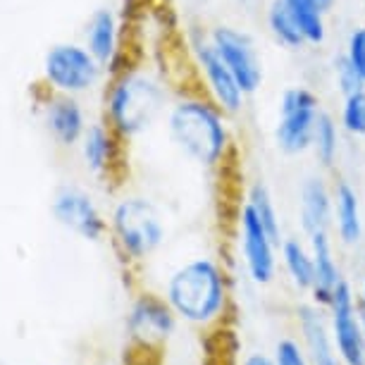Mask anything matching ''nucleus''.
<instances>
[{"instance_id":"1","label":"nucleus","mask_w":365,"mask_h":365,"mask_svg":"<svg viewBox=\"0 0 365 365\" xmlns=\"http://www.w3.org/2000/svg\"><path fill=\"white\" fill-rule=\"evenodd\" d=\"M158 292L189 332H220L234 320V277L210 253L177 260L163 274Z\"/></svg>"},{"instance_id":"2","label":"nucleus","mask_w":365,"mask_h":365,"mask_svg":"<svg viewBox=\"0 0 365 365\" xmlns=\"http://www.w3.org/2000/svg\"><path fill=\"white\" fill-rule=\"evenodd\" d=\"M232 120L194 81L172 96L163 122L177 153L198 170L215 175L225 172L237 155Z\"/></svg>"},{"instance_id":"3","label":"nucleus","mask_w":365,"mask_h":365,"mask_svg":"<svg viewBox=\"0 0 365 365\" xmlns=\"http://www.w3.org/2000/svg\"><path fill=\"white\" fill-rule=\"evenodd\" d=\"M170 101V88L155 70L122 63L103 86V122L125 143H132L160 125Z\"/></svg>"},{"instance_id":"4","label":"nucleus","mask_w":365,"mask_h":365,"mask_svg":"<svg viewBox=\"0 0 365 365\" xmlns=\"http://www.w3.org/2000/svg\"><path fill=\"white\" fill-rule=\"evenodd\" d=\"M108 241L122 265L141 270L168 244L163 208L150 196L136 191L117 196L108 208Z\"/></svg>"},{"instance_id":"5","label":"nucleus","mask_w":365,"mask_h":365,"mask_svg":"<svg viewBox=\"0 0 365 365\" xmlns=\"http://www.w3.org/2000/svg\"><path fill=\"white\" fill-rule=\"evenodd\" d=\"M182 332V322L158 289H136L125 311V336L141 365H155Z\"/></svg>"},{"instance_id":"6","label":"nucleus","mask_w":365,"mask_h":365,"mask_svg":"<svg viewBox=\"0 0 365 365\" xmlns=\"http://www.w3.org/2000/svg\"><path fill=\"white\" fill-rule=\"evenodd\" d=\"M108 70L81 41H58L48 46L41 63V84L51 93L84 98L106 86Z\"/></svg>"},{"instance_id":"7","label":"nucleus","mask_w":365,"mask_h":365,"mask_svg":"<svg viewBox=\"0 0 365 365\" xmlns=\"http://www.w3.org/2000/svg\"><path fill=\"white\" fill-rule=\"evenodd\" d=\"M234 244L237 260L249 284L272 287L279 277V241L267 232L249 203L241 201L234 212Z\"/></svg>"},{"instance_id":"8","label":"nucleus","mask_w":365,"mask_h":365,"mask_svg":"<svg viewBox=\"0 0 365 365\" xmlns=\"http://www.w3.org/2000/svg\"><path fill=\"white\" fill-rule=\"evenodd\" d=\"M320 96L306 84H294L282 91L272 125V143L282 155L301 158L311 153V141L322 113Z\"/></svg>"},{"instance_id":"9","label":"nucleus","mask_w":365,"mask_h":365,"mask_svg":"<svg viewBox=\"0 0 365 365\" xmlns=\"http://www.w3.org/2000/svg\"><path fill=\"white\" fill-rule=\"evenodd\" d=\"M184 43H187L191 70L196 74V86L208 93L230 117H239L244 113L249 96L241 91L230 67L225 65L215 46L210 43L208 29L205 26H191L184 34Z\"/></svg>"},{"instance_id":"10","label":"nucleus","mask_w":365,"mask_h":365,"mask_svg":"<svg viewBox=\"0 0 365 365\" xmlns=\"http://www.w3.org/2000/svg\"><path fill=\"white\" fill-rule=\"evenodd\" d=\"M205 29H208L210 43L215 46L220 58L230 67V72L234 74L241 91L249 96V98H253L265 84L263 53H260L253 34L230 22H215L205 26Z\"/></svg>"},{"instance_id":"11","label":"nucleus","mask_w":365,"mask_h":365,"mask_svg":"<svg viewBox=\"0 0 365 365\" xmlns=\"http://www.w3.org/2000/svg\"><path fill=\"white\" fill-rule=\"evenodd\" d=\"M51 215L55 225L88 244H103L108 239V212L103 210L93 191L81 184H60L51 196Z\"/></svg>"},{"instance_id":"12","label":"nucleus","mask_w":365,"mask_h":365,"mask_svg":"<svg viewBox=\"0 0 365 365\" xmlns=\"http://www.w3.org/2000/svg\"><path fill=\"white\" fill-rule=\"evenodd\" d=\"M325 311L341 365H365L363 311L354 282H341L339 289L325 303Z\"/></svg>"},{"instance_id":"13","label":"nucleus","mask_w":365,"mask_h":365,"mask_svg":"<svg viewBox=\"0 0 365 365\" xmlns=\"http://www.w3.org/2000/svg\"><path fill=\"white\" fill-rule=\"evenodd\" d=\"M125 146L127 143L117 136L103 120H96L88 125L79 141V158L84 170L96 182H117L122 175V163H125Z\"/></svg>"},{"instance_id":"14","label":"nucleus","mask_w":365,"mask_h":365,"mask_svg":"<svg viewBox=\"0 0 365 365\" xmlns=\"http://www.w3.org/2000/svg\"><path fill=\"white\" fill-rule=\"evenodd\" d=\"M38 117L46 134L51 136L55 146L70 148V150L79 146L81 136H84L88 125H91L81 98L51 93V91H46V96L41 98Z\"/></svg>"},{"instance_id":"15","label":"nucleus","mask_w":365,"mask_h":365,"mask_svg":"<svg viewBox=\"0 0 365 365\" xmlns=\"http://www.w3.org/2000/svg\"><path fill=\"white\" fill-rule=\"evenodd\" d=\"M294 336L301 341L313 365H341L325 306L311 299L301 301L294 311Z\"/></svg>"},{"instance_id":"16","label":"nucleus","mask_w":365,"mask_h":365,"mask_svg":"<svg viewBox=\"0 0 365 365\" xmlns=\"http://www.w3.org/2000/svg\"><path fill=\"white\" fill-rule=\"evenodd\" d=\"M332 237L344 251H361L365 244V212L356 184L346 177L332 179Z\"/></svg>"},{"instance_id":"17","label":"nucleus","mask_w":365,"mask_h":365,"mask_svg":"<svg viewBox=\"0 0 365 365\" xmlns=\"http://www.w3.org/2000/svg\"><path fill=\"white\" fill-rule=\"evenodd\" d=\"M332 179L327 172L306 175L296 194V222L303 237L332 232Z\"/></svg>"},{"instance_id":"18","label":"nucleus","mask_w":365,"mask_h":365,"mask_svg":"<svg viewBox=\"0 0 365 365\" xmlns=\"http://www.w3.org/2000/svg\"><path fill=\"white\" fill-rule=\"evenodd\" d=\"M81 43L96 55L108 74L125 63L122 55V22L113 8H96L88 15L81 34Z\"/></svg>"},{"instance_id":"19","label":"nucleus","mask_w":365,"mask_h":365,"mask_svg":"<svg viewBox=\"0 0 365 365\" xmlns=\"http://www.w3.org/2000/svg\"><path fill=\"white\" fill-rule=\"evenodd\" d=\"M306 239H308V246H311L313 265H315V284L308 299L325 306L329 301V296L339 289L341 282L349 279L341 267L339 244H336V239L332 237V232H318Z\"/></svg>"},{"instance_id":"20","label":"nucleus","mask_w":365,"mask_h":365,"mask_svg":"<svg viewBox=\"0 0 365 365\" xmlns=\"http://www.w3.org/2000/svg\"><path fill=\"white\" fill-rule=\"evenodd\" d=\"M279 272L284 274V279L296 294H303L306 299L311 296L315 284V265L311 246H308V239L303 234H292V237L282 239Z\"/></svg>"},{"instance_id":"21","label":"nucleus","mask_w":365,"mask_h":365,"mask_svg":"<svg viewBox=\"0 0 365 365\" xmlns=\"http://www.w3.org/2000/svg\"><path fill=\"white\" fill-rule=\"evenodd\" d=\"M344 148V132L336 122V115L329 110H322L318 117V125H315L313 141H311V155L320 172H334L339 165Z\"/></svg>"},{"instance_id":"22","label":"nucleus","mask_w":365,"mask_h":365,"mask_svg":"<svg viewBox=\"0 0 365 365\" xmlns=\"http://www.w3.org/2000/svg\"><path fill=\"white\" fill-rule=\"evenodd\" d=\"M287 10L292 12L296 26H299L306 48H322L329 38L327 24V5L320 0H284Z\"/></svg>"},{"instance_id":"23","label":"nucleus","mask_w":365,"mask_h":365,"mask_svg":"<svg viewBox=\"0 0 365 365\" xmlns=\"http://www.w3.org/2000/svg\"><path fill=\"white\" fill-rule=\"evenodd\" d=\"M241 201L251 205V210L260 217V222L267 227V232H270L272 237L282 244V239L287 237L284 222H282V212H279L277 198H274L272 189L267 187L265 179H253L249 187L244 189V198H241Z\"/></svg>"},{"instance_id":"24","label":"nucleus","mask_w":365,"mask_h":365,"mask_svg":"<svg viewBox=\"0 0 365 365\" xmlns=\"http://www.w3.org/2000/svg\"><path fill=\"white\" fill-rule=\"evenodd\" d=\"M265 29L274 43L282 46L284 51H303V48H306V41H303L292 12L287 10L284 0H267Z\"/></svg>"},{"instance_id":"25","label":"nucleus","mask_w":365,"mask_h":365,"mask_svg":"<svg viewBox=\"0 0 365 365\" xmlns=\"http://www.w3.org/2000/svg\"><path fill=\"white\" fill-rule=\"evenodd\" d=\"M336 122L344 136L354 141H365V88L341 96L339 108H336Z\"/></svg>"},{"instance_id":"26","label":"nucleus","mask_w":365,"mask_h":365,"mask_svg":"<svg viewBox=\"0 0 365 365\" xmlns=\"http://www.w3.org/2000/svg\"><path fill=\"white\" fill-rule=\"evenodd\" d=\"M329 77H332V84H334L336 93H339V96H349V93L365 88L363 79L358 77V72L354 70V67H351V63H349L346 58H344L341 53L332 60V67H329Z\"/></svg>"},{"instance_id":"27","label":"nucleus","mask_w":365,"mask_h":365,"mask_svg":"<svg viewBox=\"0 0 365 365\" xmlns=\"http://www.w3.org/2000/svg\"><path fill=\"white\" fill-rule=\"evenodd\" d=\"M272 361L274 365H313L311 358L306 356L303 351L301 341L296 339L294 334H287V336H279L272 346Z\"/></svg>"},{"instance_id":"28","label":"nucleus","mask_w":365,"mask_h":365,"mask_svg":"<svg viewBox=\"0 0 365 365\" xmlns=\"http://www.w3.org/2000/svg\"><path fill=\"white\" fill-rule=\"evenodd\" d=\"M341 55L349 60L351 67L358 72V77H361L365 84V24H358L346 34Z\"/></svg>"},{"instance_id":"29","label":"nucleus","mask_w":365,"mask_h":365,"mask_svg":"<svg viewBox=\"0 0 365 365\" xmlns=\"http://www.w3.org/2000/svg\"><path fill=\"white\" fill-rule=\"evenodd\" d=\"M239 365H274V361H272L270 351L251 349V351H244V354H241Z\"/></svg>"},{"instance_id":"30","label":"nucleus","mask_w":365,"mask_h":365,"mask_svg":"<svg viewBox=\"0 0 365 365\" xmlns=\"http://www.w3.org/2000/svg\"><path fill=\"white\" fill-rule=\"evenodd\" d=\"M356 289H358V303H361V311H363V315H365V272H363V277L358 279Z\"/></svg>"},{"instance_id":"31","label":"nucleus","mask_w":365,"mask_h":365,"mask_svg":"<svg viewBox=\"0 0 365 365\" xmlns=\"http://www.w3.org/2000/svg\"><path fill=\"white\" fill-rule=\"evenodd\" d=\"M361 258H363V267H365V244L361 246Z\"/></svg>"},{"instance_id":"32","label":"nucleus","mask_w":365,"mask_h":365,"mask_svg":"<svg viewBox=\"0 0 365 365\" xmlns=\"http://www.w3.org/2000/svg\"><path fill=\"white\" fill-rule=\"evenodd\" d=\"M220 365H239V361H222Z\"/></svg>"},{"instance_id":"33","label":"nucleus","mask_w":365,"mask_h":365,"mask_svg":"<svg viewBox=\"0 0 365 365\" xmlns=\"http://www.w3.org/2000/svg\"><path fill=\"white\" fill-rule=\"evenodd\" d=\"M320 3H325L327 8H332V3H334V0H320Z\"/></svg>"},{"instance_id":"34","label":"nucleus","mask_w":365,"mask_h":365,"mask_svg":"<svg viewBox=\"0 0 365 365\" xmlns=\"http://www.w3.org/2000/svg\"><path fill=\"white\" fill-rule=\"evenodd\" d=\"M363 339H365V315H363Z\"/></svg>"}]
</instances>
